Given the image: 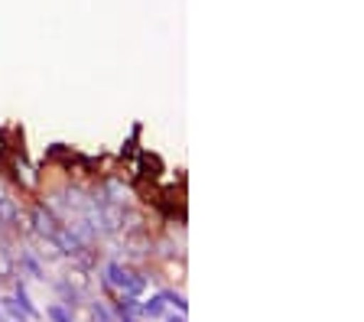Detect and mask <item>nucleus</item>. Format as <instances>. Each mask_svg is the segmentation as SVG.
I'll list each match as a JSON object with an SVG mask.
<instances>
[{"label": "nucleus", "instance_id": "20e7f679", "mask_svg": "<svg viewBox=\"0 0 364 322\" xmlns=\"http://www.w3.org/2000/svg\"><path fill=\"white\" fill-rule=\"evenodd\" d=\"M55 296H59V303L65 309H72L75 313L78 306H82V286H75L72 284V277H62V280H55Z\"/></svg>", "mask_w": 364, "mask_h": 322}, {"label": "nucleus", "instance_id": "f03ea898", "mask_svg": "<svg viewBox=\"0 0 364 322\" xmlns=\"http://www.w3.org/2000/svg\"><path fill=\"white\" fill-rule=\"evenodd\" d=\"M20 215H23L20 202L0 186V235H10V231L20 228Z\"/></svg>", "mask_w": 364, "mask_h": 322}, {"label": "nucleus", "instance_id": "1a4fd4ad", "mask_svg": "<svg viewBox=\"0 0 364 322\" xmlns=\"http://www.w3.org/2000/svg\"><path fill=\"white\" fill-rule=\"evenodd\" d=\"M46 319L49 322H75L72 319V309H65L62 303H49V306H46Z\"/></svg>", "mask_w": 364, "mask_h": 322}, {"label": "nucleus", "instance_id": "f257e3e1", "mask_svg": "<svg viewBox=\"0 0 364 322\" xmlns=\"http://www.w3.org/2000/svg\"><path fill=\"white\" fill-rule=\"evenodd\" d=\"M101 286H105L107 293L117 290V293H127V296H144L146 293V274L144 270L130 267V264H121V261H111L105 264V270H101Z\"/></svg>", "mask_w": 364, "mask_h": 322}, {"label": "nucleus", "instance_id": "f8f14e48", "mask_svg": "<svg viewBox=\"0 0 364 322\" xmlns=\"http://www.w3.org/2000/svg\"><path fill=\"white\" fill-rule=\"evenodd\" d=\"M163 322H186V316H182V313H166V316H163Z\"/></svg>", "mask_w": 364, "mask_h": 322}, {"label": "nucleus", "instance_id": "9b49d317", "mask_svg": "<svg viewBox=\"0 0 364 322\" xmlns=\"http://www.w3.org/2000/svg\"><path fill=\"white\" fill-rule=\"evenodd\" d=\"M136 134H140V127H134V137H130L127 144H124V150H121L124 156H130V154H134V150H136Z\"/></svg>", "mask_w": 364, "mask_h": 322}, {"label": "nucleus", "instance_id": "39448f33", "mask_svg": "<svg viewBox=\"0 0 364 322\" xmlns=\"http://www.w3.org/2000/svg\"><path fill=\"white\" fill-rule=\"evenodd\" d=\"M14 299H16V303H20V306H23V313L30 316L33 322H36V319H43V313H39V309H36V303H33V296H30V290H26V280H23V277H14Z\"/></svg>", "mask_w": 364, "mask_h": 322}, {"label": "nucleus", "instance_id": "0eeeda50", "mask_svg": "<svg viewBox=\"0 0 364 322\" xmlns=\"http://www.w3.org/2000/svg\"><path fill=\"white\" fill-rule=\"evenodd\" d=\"M0 313L7 316L10 322H33L30 316L23 313V306H20V303H16L14 296H0Z\"/></svg>", "mask_w": 364, "mask_h": 322}, {"label": "nucleus", "instance_id": "6e6552de", "mask_svg": "<svg viewBox=\"0 0 364 322\" xmlns=\"http://www.w3.org/2000/svg\"><path fill=\"white\" fill-rule=\"evenodd\" d=\"M88 316H91V322H117L114 319V313L101 303V299H95V303H88Z\"/></svg>", "mask_w": 364, "mask_h": 322}, {"label": "nucleus", "instance_id": "9d476101", "mask_svg": "<svg viewBox=\"0 0 364 322\" xmlns=\"http://www.w3.org/2000/svg\"><path fill=\"white\" fill-rule=\"evenodd\" d=\"M163 299H166V306H173L176 313H189V299L182 296V293H176V290H163Z\"/></svg>", "mask_w": 364, "mask_h": 322}, {"label": "nucleus", "instance_id": "7ed1b4c3", "mask_svg": "<svg viewBox=\"0 0 364 322\" xmlns=\"http://www.w3.org/2000/svg\"><path fill=\"white\" fill-rule=\"evenodd\" d=\"M16 274L20 277H33V280H46L43 264L36 261V251L33 247H16Z\"/></svg>", "mask_w": 364, "mask_h": 322}, {"label": "nucleus", "instance_id": "423d86ee", "mask_svg": "<svg viewBox=\"0 0 364 322\" xmlns=\"http://www.w3.org/2000/svg\"><path fill=\"white\" fill-rule=\"evenodd\" d=\"M166 316V299H163V293H153V296L140 299V319L144 322H156Z\"/></svg>", "mask_w": 364, "mask_h": 322}]
</instances>
